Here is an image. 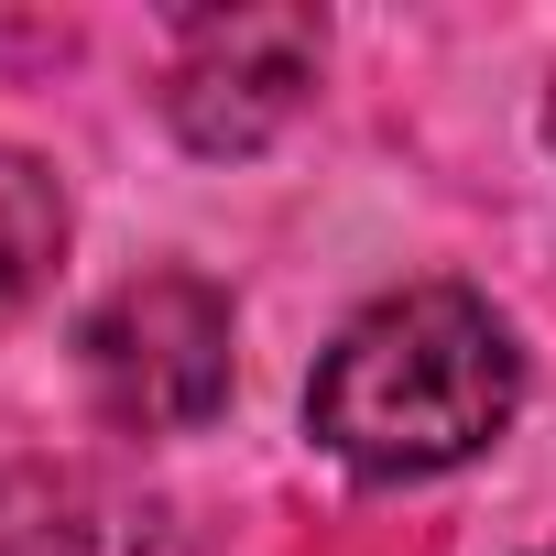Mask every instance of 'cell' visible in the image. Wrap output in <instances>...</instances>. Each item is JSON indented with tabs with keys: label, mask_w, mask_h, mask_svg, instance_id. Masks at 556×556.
I'll return each instance as SVG.
<instances>
[{
	"label": "cell",
	"mask_w": 556,
	"mask_h": 556,
	"mask_svg": "<svg viewBox=\"0 0 556 556\" xmlns=\"http://www.w3.org/2000/svg\"><path fill=\"white\" fill-rule=\"evenodd\" d=\"M328 66V23L317 12H207L175 34V77H164V110L197 153H262L306 110Z\"/></svg>",
	"instance_id": "obj_3"
},
{
	"label": "cell",
	"mask_w": 556,
	"mask_h": 556,
	"mask_svg": "<svg viewBox=\"0 0 556 556\" xmlns=\"http://www.w3.org/2000/svg\"><path fill=\"white\" fill-rule=\"evenodd\" d=\"M55 262H66V186L23 142H0V317H23Z\"/></svg>",
	"instance_id": "obj_5"
},
{
	"label": "cell",
	"mask_w": 556,
	"mask_h": 556,
	"mask_svg": "<svg viewBox=\"0 0 556 556\" xmlns=\"http://www.w3.org/2000/svg\"><path fill=\"white\" fill-rule=\"evenodd\" d=\"M0 556H175V513L110 469H0Z\"/></svg>",
	"instance_id": "obj_4"
},
{
	"label": "cell",
	"mask_w": 556,
	"mask_h": 556,
	"mask_svg": "<svg viewBox=\"0 0 556 556\" xmlns=\"http://www.w3.org/2000/svg\"><path fill=\"white\" fill-rule=\"evenodd\" d=\"M523 404L513 317L469 285H404L339 328V350L306 382V426L361 480H437L480 458Z\"/></svg>",
	"instance_id": "obj_1"
},
{
	"label": "cell",
	"mask_w": 556,
	"mask_h": 556,
	"mask_svg": "<svg viewBox=\"0 0 556 556\" xmlns=\"http://www.w3.org/2000/svg\"><path fill=\"white\" fill-rule=\"evenodd\" d=\"M545 142H556V88H545Z\"/></svg>",
	"instance_id": "obj_6"
},
{
	"label": "cell",
	"mask_w": 556,
	"mask_h": 556,
	"mask_svg": "<svg viewBox=\"0 0 556 556\" xmlns=\"http://www.w3.org/2000/svg\"><path fill=\"white\" fill-rule=\"evenodd\" d=\"M534 556H556V545H534Z\"/></svg>",
	"instance_id": "obj_7"
},
{
	"label": "cell",
	"mask_w": 556,
	"mask_h": 556,
	"mask_svg": "<svg viewBox=\"0 0 556 556\" xmlns=\"http://www.w3.org/2000/svg\"><path fill=\"white\" fill-rule=\"evenodd\" d=\"M229 350H240V317L207 273H131L121 295L88 306L77 328V371H88V404L121 426V437H186L229 404Z\"/></svg>",
	"instance_id": "obj_2"
}]
</instances>
